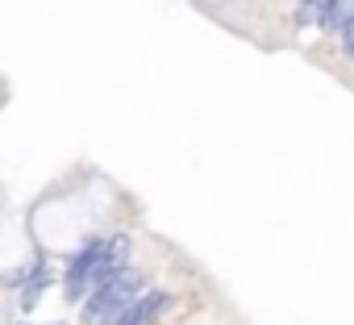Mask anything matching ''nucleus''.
I'll list each match as a JSON object with an SVG mask.
<instances>
[{"label":"nucleus","mask_w":354,"mask_h":325,"mask_svg":"<svg viewBox=\"0 0 354 325\" xmlns=\"http://www.w3.org/2000/svg\"><path fill=\"white\" fill-rule=\"evenodd\" d=\"M125 254H129V238L117 234V238H104V242H88L71 263H67V300H84L88 292H96L117 267H125Z\"/></svg>","instance_id":"f257e3e1"},{"label":"nucleus","mask_w":354,"mask_h":325,"mask_svg":"<svg viewBox=\"0 0 354 325\" xmlns=\"http://www.w3.org/2000/svg\"><path fill=\"white\" fill-rule=\"evenodd\" d=\"M142 292V275L138 271H129V267H117L96 292H88V304H84V321H92V325H113L117 321V313L133 300Z\"/></svg>","instance_id":"f03ea898"},{"label":"nucleus","mask_w":354,"mask_h":325,"mask_svg":"<svg viewBox=\"0 0 354 325\" xmlns=\"http://www.w3.org/2000/svg\"><path fill=\"white\" fill-rule=\"evenodd\" d=\"M17 284L26 288V292H21V308H34V304H38V296H42V288H46V263L38 259L30 271H21V275H17Z\"/></svg>","instance_id":"7ed1b4c3"},{"label":"nucleus","mask_w":354,"mask_h":325,"mask_svg":"<svg viewBox=\"0 0 354 325\" xmlns=\"http://www.w3.org/2000/svg\"><path fill=\"white\" fill-rule=\"evenodd\" d=\"M350 17H354V0H333L321 26H325V30H342V26H346Z\"/></svg>","instance_id":"20e7f679"},{"label":"nucleus","mask_w":354,"mask_h":325,"mask_svg":"<svg viewBox=\"0 0 354 325\" xmlns=\"http://www.w3.org/2000/svg\"><path fill=\"white\" fill-rule=\"evenodd\" d=\"M337 34H342V46H346V55H354V17H350V21H346Z\"/></svg>","instance_id":"39448f33"},{"label":"nucleus","mask_w":354,"mask_h":325,"mask_svg":"<svg viewBox=\"0 0 354 325\" xmlns=\"http://www.w3.org/2000/svg\"><path fill=\"white\" fill-rule=\"evenodd\" d=\"M142 325H154V321H142Z\"/></svg>","instance_id":"423d86ee"}]
</instances>
